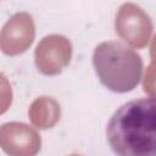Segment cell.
Wrapping results in <instances>:
<instances>
[{"mask_svg": "<svg viewBox=\"0 0 156 156\" xmlns=\"http://www.w3.org/2000/svg\"><path fill=\"white\" fill-rule=\"evenodd\" d=\"M105 134L116 156H156V100L140 98L122 104L111 115Z\"/></svg>", "mask_w": 156, "mask_h": 156, "instance_id": "cell-1", "label": "cell"}, {"mask_svg": "<svg viewBox=\"0 0 156 156\" xmlns=\"http://www.w3.org/2000/svg\"><path fill=\"white\" fill-rule=\"evenodd\" d=\"M93 65L100 82L116 93L133 90L143 73L140 56L118 41H105L96 46Z\"/></svg>", "mask_w": 156, "mask_h": 156, "instance_id": "cell-2", "label": "cell"}]
</instances>
